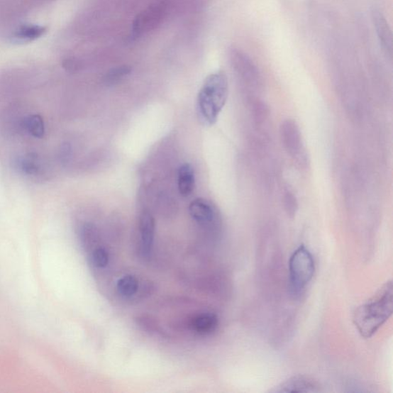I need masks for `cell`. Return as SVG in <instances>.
<instances>
[{"label":"cell","instance_id":"cell-1","mask_svg":"<svg viewBox=\"0 0 393 393\" xmlns=\"http://www.w3.org/2000/svg\"><path fill=\"white\" fill-rule=\"evenodd\" d=\"M393 286L392 280L383 285L368 301L357 308L353 323L362 338H372L392 316Z\"/></svg>","mask_w":393,"mask_h":393},{"label":"cell","instance_id":"cell-8","mask_svg":"<svg viewBox=\"0 0 393 393\" xmlns=\"http://www.w3.org/2000/svg\"><path fill=\"white\" fill-rule=\"evenodd\" d=\"M219 319L211 312H202L193 315L188 321L189 328L195 334L209 336L217 331Z\"/></svg>","mask_w":393,"mask_h":393},{"label":"cell","instance_id":"cell-14","mask_svg":"<svg viewBox=\"0 0 393 393\" xmlns=\"http://www.w3.org/2000/svg\"><path fill=\"white\" fill-rule=\"evenodd\" d=\"M138 279L132 275H128L120 278L116 283L118 294L126 299L134 297L138 293Z\"/></svg>","mask_w":393,"mask_h":393},{"label":"cell","instance_id":"cell-12","mask_svg":"<svg viewBox=\"0 0 393 393\" xmlns=\"http://www.w3.org/2000/svg\"><path fill=\"white\" fill-rule=\"evenodd\" d=\"M41 158L35 154H28L18 157L16 165L23 175L35 177H43L45 168Z\"/></svg>","mask_w":393,"mask_h":393},{"label":"cell","instance_id":"cell-9","mask_svg":"<svg viewBox=\"0 0 393 393\" xmlns=\"http://www.w3.org/2000/svg\"><path fill=\"white\" fill-rule=\"evenodd\" d=\"M282 128L283 143L287 152L294 157L302 155V139L297 126L294 121H287Z\"/></svg>","mask_w":393,"mask_h":393},{"label":"cell","instance_id":"cell-19","mask_svg":"<svg viewBox=\"0 0 393 393\" xmlns=\"http://www.w3.org/2000/svg\"><path fill=\"white\" fill-rule=\"evenodd\" d=\"M65 68H67L69 70H76L78 67V65L76 62L73 60H68L67 62H65Z\"/></svg>","mask_w":393,"mask_h":393},{"label":"cell","instance_id":"cell-3","mask_svg":"<svg viewBox=\"0 0 393 393\" xmlns=\"http://www.w3.org/2000/svg\"><path fill=\"white\" fill-rule=\"evenodd\" d=\"M315 270L311 252L305 245H299L289 260V292L294 299H299L304 294Z\"/></svg>","mask_w":393,"mask_h":393},{"label":"cell","instance_id":"cell-18","mask_svg":"<svg viewBox=\"0 0 393 393\" xmlns=\"http://www.w3.org/2000/svg\"><path fill=\"white\" fill-rule=\"evenodd\" d=\"M284 203L285 207L287 212L291 214L294 213L297 211V204L294 196L292 193L287 192L284 196Z\"/></svg>","mask_w":393,"mask_h":393},{"label":"cell","instance_id":"cell-4","mask_svg":"<svg viewBox=\"0 0 393 393\" xmlns=\"http://www.w3.org/2000/svg\"><path fill=\"white\" fill-rule=\"evenodd\" d=\"M167 11V4L161 2L150 5L140 12L133 23V38H138L155 30L164 21Z\"/></svg>","mask_w":393,"mask_h":393},{"label":"cell","instance_id":"cell-5","mask_svg":"<svg viewBox=\"0 0 393 393\" xmlns=\"http://www.w3.org/2000/svg\"><path fill=\"white\" fill-rule=\"evenodd\" d=\"M138 228L140 255L148 258L153 251L155 236V221L151 213L145 211L140 215Z\"/></svg>","mask_w":393,"mask_h":393},{"label":"cell","instance_id":"cell-10","mask_svg":"<svg viewBox=\"0 0 393 393\" xmlns=\"http://www.w3.org/2000/svg\"><path fill=\"white\" fill-rule=\"evenodd\" d=\"M320 386L314 379L305 376H296L280 383L274 392H316Z\"/></svg>","mask_w":393,"mask_h":393},{"label":"cell","instance_id":"cell-6","mask_svg":"<svg viewBox=\"0 0 393 393\" xmlns=\"http://www.w3.org/2000/svg\"><path fill=\"white\" fill-rule=\"evenodd\" d=\"M189 213L194 221L202 228L209 230L218 228L216 212L207 201L201 199L193 201L189 205Z\"/></svg>","mask_w":393,"mask_h":393},{"label":"cell","instance_id":"cell-15","mask_svg":"<svg viewBox=\"0 0 393 393\" xmlns=\"http://www.w3.org/2000/svg\"><path fill=\"white\" fill-rule=\"evenodd\" d=\"M22 126L27 133L36 138H42L45 135V124L40 115H31L24 118Z\"/></svg>","mask_w":393,"mask_h":393},{"label":"cell","instance_id":"cell-13","mask_svg":"<svg viewBox=\"0 0 393 393\" xmlns=\"http://www.w3.org/2000/svg\"><path fill=\"white\" fill-rule=\"evenodd\" d=\"M179 190L183 196H189L194 189V172L189 164L182 165L179 170Z\"/></svg>","mask_w":393,"mask_h":393},{"label":"cell","instance_id":"cell-16","mask_svg":"<svg viewBox=\"0 0 393 393\" xmlns=\"http://www.w3.org/2000/svg\"><path fill=\"white\" fill-rule=\"evenodd\" d=\"M92 249L89 259L93 267L98 269L106 268L110 261V255L107 249L99 245Z\"/></svg>","mask_w":393,"mask_h":393},{"label":"cell","instance_id":"cell-17","mask_svg":"<svg viewBox=\"0 0 393 393\" xmlns=\"http://www.w3.org/2000/svg\"><path fill=\"white\" fill-rule=\"evenodd\" d=\"M131 72H132V68L129 65H121V67L109 70L104 77V82L107 85H114V84L128 76Z\"/></svg>","mask_w":393,"mask_h":393},{"label":"cell","instance_id":"cell-2","mask_svg":"<svg viewBox=\"0 0 393 393\" xmlns=\"http://www.w3.org/2000/svg\"><path fill=\"white\" fill-rule=\"evenodd\" d=\"M228 96V81L226 73L218 71L205 79L198 96L199 115L205 125L216 123Z\"/></svg>","mask_w":393,"mask_h":393},{"label":"cell","instance_id":"cell-7","mask_svg":"<svg viewBox=\"0 0 393 393\" xmlns=\"http://www.w3.org/2000/svg\"><path fill=\"white\" fill-rule=\"evenodd\" d=\"M372 21L383 51L388 55L392 56L393 50L392 33L387 18L380 9L374 8L372 11Z\"/></svg>","mask_w":393,"mask_h":393},{"label":"cell","instance_id":"cell-11","mask_svg":"<svg viewBox=\"0 0 393 393\" xmlns=\"http://www.w3.org/2000/svg\"><path fill=\"white\" fill-rule=\"evenodd\" d=\"M48 32V28L35 24H23L16 28L11 38L14 44H26L41 38Z\"/></svg>","mask_w":393,"mask_h":393}]
</instances>
